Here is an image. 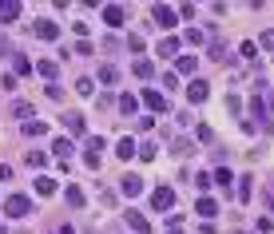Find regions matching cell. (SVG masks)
Listing matches in <instances>:
<instances>
[{"instance_id":"cell-1","label":"cell","mask_w":274,"mask_h":234,"mask_svg":"<svg viewBox=\"0 0 274 234\" xmlns=\"http://www.w3.org/2000/svg\"><path fill=\"white\" fill-rule=\"evenodd\" d=\"M4 215H8V219H24V215H32V199H28V194H8V199H4Z\"/></svg>"},{"instance_id":"cell-2","label":"cell","mask_w":274,"mask_h":234,"mask_svg":"<svg viewBox=\"0 0 274 234\" xmlns=\"http://www.w3.org/2000/svg\"><path fill=\"white\" fill-rule=\"evenodd\" d=\"M123 219H127V226H131L135 234H147V230H151V219H147L143 210H135V206H127V210H123Z\"/></svg>"},{"instance_id":"cell-3","label":"cell","mask_w":274,"mask_h":234,"mask_svg":"<svg viewBox=\"0 0 274 234\" xmlns=\"http://www.w3.org/2000/svg\"><path fill=\"white\" fill-rule=\"evenodd\" d=\"M151 206L155 210H171V206H175V190L171 187H155L151 190Z\"/></svg>"},{"instance_id":"cell-4","label":"cell","mask_w":274,"mask_h":234,"mask_svg":"<svg viewBox=\"0 0 274 234\" xmlns=\"http://www.w3.org/2000/svg\"><path fill=\"white\" fill-rule=\"evenodd\" d=\"M151 20L159 24V28H175V20H179V16L171 12L167 4H151Z\"/></svg>"},{"instance_id":"cell-5","label":"cell","mask_w":274,"mask_h":234,"mask_svg":"<svg viewBox=\"0 0 274 234\" xmlns=\"http://www.w3.org/2000/svg\"><path fill=\"white\" fill-rule=\"evenodd\" d=\"M36 36H40V40H56V36H60V24H52V20H36Z\"/></svg>"},{"instance_id":"cell-6","label":"cell","mask_w":274,"mask_h":234,"mask_svg":"<svg viewBox=\"0 0 274 234\" xmlns=\"http://www.w3.org/2000/svg\"><path fill=\"white\" fill-rule=\"evenodd\" d=\"M207 88H211V84L191 80V84H187V100H191V103H203V100H207Z\"/></svg>"},{"instance_id":"cell-7","label":"cell","mask_w":274,"mask_h":234,"mask_svg":"<svg viewBox=\"0 0 274 234\" xmlns=\"http://www.w3.org/2000/svg\"><path fill=\"white\" fill-rule=\"evenodd\" d=\"M143 103H147V107H151V111H167V100H163V95H159V91H143Z\"/></svg>"},{"instance_id":"cell-8","label":"cell","mask_w":274,"mask_h":234,"mask_svg":"<svg viewBox=\"0 0 274 234\" xmlns=\"http://www.w3.org/2000/svg\"><path fill=\"white\" fill-rule=\"evenodd\" d=\"M24 135H28V139H40V135H48V123L44 119H28V123H24Z\"/></svg>"},{"instance_id":"cell-9","label":"cell","mask_w":274,"mask_h":234,"mask_svg":"<svg viewBox=\"0 0 274 234\" xmlns=\"http://www.w3.org/2000/svg\"><path fill=\"white\" fill-rule=\"evenodd\" d=\"M139 190H143V179L139 175H123V194H127V199H135Z\"/></svg>"},{"instance_id":"cell-10","label":"cell","mask_w":274,"mask_h":234,"mask_svg":"<svg viewBox=\"0 0 274 234\" xmlns=\"http://www.w3.org/2000/svg\"><path fill=\"white\" fill-rule=\"evenodd\" d=\"M16 16H20V4H12V0H0V20H4V24H12Z\"/></svg>"},{"instance_id":"cell-11","label":"cell","mask_w":274,"mask_h":234,"mask_svg":"<svg viewBox=\"0 0 274 234\" xmlns=\"http://www.w3.org/2000/svg\"><path fill=\"white\" fill-rule=\"evenodd\" d=\"M104 20L111 24V28H120V24H123V8H115V4H104Z\"/></svg>"},{"instance_id":"cell-12","label":"cell","mask_w":274,"mask_h":234,"mask_svg":"<svg viewBox=\"0 0 274 234\" xmlns=\"http://www.w3.org/2000/svg\"><path fill=\"white\" fill-rule=\"evenodd\" d=\"M64 127H68L72 135H84V115H76V111H68V115H64Z\"/></svg>"},{"instance_id":"cell-13","label":"cell","mask_w":274,"mask_h":234,"mask_svg":"<svg viewBox=\"0 0 274 234\" xmlns=\"http://www.w3.org/2000/svg\"><path fill=\"white\" fill-rule=\"evenodd\" d=\"M36 72L44 75V80H52V84H56V75H60V72H56V64H52V60H40V64H36Z\"/></svg>"},{"instance_id":"cell-14","label":"cell","mask_w":274,"mask_h":234,"mask_svg":"<svg viewBox=\"0 0 274 234\" xmlns=\"http://www.w3.org/2000/svg\"><path fill=\"white\" fill-rule=\"evenodd\" d=\"M100 80H104V84H120V68H115V64H104V68H100Z\"/></svg>"},{"instance_id":"cell-15","label":"cell","mask_w":274,"mask_h":234,"mask_svg":"<svg viewBox=\"0 0 274 234\" xmlns=\"http://www.w3.org/2000/svg\"><path fill=\"white\" fill-rule=\"evenodd\" d=\"M195 210L203 215V219H211V215H219V206H214V199H199V203H195Z\"/></svg>"},{"instance_id":"cell-16","label":"cell","mask_w":274,"mask_h":234,"mask_svg":"<svg viewBox=\"0 0 274 234\" xmlns=\"http://www.w3.org/2000/svg\"><path fill=\"white\" fill-rule=\"evenodd\" d=\"M155 52H159V56H175V52H179V40H159V48H155Z\"/></svg>"},{"instance_id":"cell-17","label":"cell","mask_w":274,"mask_h":234,"mask_svg":"<svg viewBox=\"0 0 274 234\" xmlns=\"http://www.w3.org/2000/svg\"><path fill=\"white\" fill-rule=\"evenodd\" d=\"M115 155H120V159H131V155H135V143H131V139H120V143H115Z\"/></svg>"},{"instance_id":"cell-18","label":"cell","mask_w":274,"mask_h":234,"mask_svg":"<svg viewBox=\"0 0 274 234\" xmlns=\"http://www.w3.org/2000/svg\"><path fill=\"white\" fill-rule=\"evenodd\" d=\"M52 151H56V159H68V155H72V143H68V139H56V147H52Z\"/></svg>"},{"instance_id":"cell-19","label":"cell","mask_w":274,"mask_h":234,"mask_svg":"<svg viewBox=\"0 0 274 234\" xmlns=\"http://www.w3.org/2000/svg\"><path fill=\"white\" fill-rule=\"evenodd\" d=\"M64 199H68L72 206H84V190H80V187H68V190H64Z\"/></svg>"},{"instance_id":"cell-20","label":"cell","mask_w":274,"mask_h":234,"mask_svg":"<svg viewBox=\"0 0 274 234\" xmlns=\"http://www.w3.org/2000/svg\"><path fill=\"white\" fill-rule=\"evenodd\" d=\"M120 111L123 115H135V95H120Z\"/></svg>"},{"instance_id":"cell-21","label":"cell","mask_w":274,"mask_h":234,"mask_svg":"<svg viewBox=\"0 0 274 234\" xmlns=\"http://www.w3.org/2000/svg\"><path fill=\"white\" fill-rule=\"evenodd\" d=\"M151 72H155V68H151V60H135V75H139V80H147Z\"/></svg>"},{"instance_id":"cell-22","label":"cell","mask_w":274,"mask_h":234,"mask_svg":"<svg viewBox=\"0 0 274 234\" xmlns=\"http://www.w3.org/2000/svg\"><path fill=\"white\" fill-rule=\"evenodd\" d=\"M56 190V179H36V194H52Z\"/></svg>"},{"instance_id":"cell-23","label":"cell","mask_w":274,"mask_h":234,"mask_svg":"<svg viewBox=\"0 0 274 234\" xmlns=\"http://www.w3.org/2000/svg\"><path fill=\"white\" fill-rule=\"evenodd\" d=\"M250 115H255V119L262 123V127H266V107H262L259 100H250Z\"/></svg>"},{"instance_id":"cell-24","label":"cell","mask_w":274,"mask_h":234,"mask_svg":"<svg viewBox=\"0 0 274 234\" xmlns=\"http://www.w3.org/2000/svg\"><path fill=\"white\" fill-rule=\"evenodd\" d=\"M207 52H211V60H227V44H223V40H214Z\"/></svg>"},{"instance_id":"cell-25","label":"cell","mask_w":274,"mask_h":234,"mask_svg":"<svg viewBox=\"0 0 274 234\" xmlns=\"http://www.w3.org/2000/svg\"><path fill=\"white\" fill-rule=\"evenodd\" d=\"M211 179H214V187H227V183H230V171H227V167H219Z\"/></svg>"},{"instance_id":"cell-26","label":"cell","mask_w":274,"mask_h":234,"mask_svg":"<svg viewBox=\"0 0 274 234\" xmlns=\"http://www.w3.org/2000/svg\"><path fill=\"white\" fill-rule=\"evenodd\" d=\"M179 72H183V75L195 72V56H179Z\"/></svg>"},{"instance_id":"cell-27","label":"cell","mask_w":274,"mask_h":234,"mask_svg":"<svg viewBox=\"0 0 274 234\" xmlns=\"http://www.w3.org/2000/svg\"><path fill=\"white\" fill-rule=\"evenodd\" d=\"M255 52H259V48L250 44V40H243V44H239V56H243V60H255Z\"/></svg>"},{"instance_id":"cell-28","label":"cell","mask_w":274,"mask_h":234,"mask_svg":"<svg viewBox=\"0 0 274 234\" xmlns=\"http://www.w3.org/2000/svg\"><path fill=\"white\" fill-rule=\"evenodd\" d=\"M183 40H187V44H203V32H199V28H187V32H183Z\"/></svg>"},{"instance_id":"cell-29","label":"cell","mask_w":274,"mask_h":234,"mask_svg":"<svg viewBox=\"0 0 274 234\" xmlns=\"http://www.w3.org/2000/svg\"><path fill=\"white\" fill-rule=\"evenodd\" d=\"M44 163H48L44 151H32V155H28V167H44Z\"/></svg>"},{"instance_id":"cell-30","label":"cell","mask_w":274,"mask_h":234,"mask_svg":"<svg viewBox=\"0 0 274 234\" xmlns=\"http://www.w3.org/2000/svg\"><path fill=\"white\" fill-rule=\"evenodd\" d=\"M28 72H32V64L24 56H16V75H28Z\"/></svg>"},{"instance_id":"cell-31","label":"cell","mask_w":274,"mask_h":234,"mask_svg":"<svg viewBox=\"0 0 274 234\" xmlns=\"http://www.w3.org/2000/svg\"><path fill=\"white\" fill-rule=\"evenodd\" d=\"M95 151H104V139H100V135H91V139H88V155H95Z\"/></svg>"},{"instance_id":"cell-32","label":"cell","mask_w":274,"mask_h":234,"mask_svg":"<svg viewBox=\"0 0 274 234\" xmlns=\"http://www.w3.org/2000/svg\"><path fill=\"white\" fill-rule=\"evenodd\" d=\"M191 151H195V147L187 143V139H179V143H175V155H183V159H187V155H191Z\"/></svg>"},{"instance_id":"cell-33","label":"cell","mask_w":274,"mask_h":234,"mask_svg":"<svg viewBox=\"0 0 274 234\" xmlns=\"http://www.w3.org/2000/svg\"><path fill=\"white\" fill-rule=\"evenodd\" d=\"M76 88H80V95H91V91H95V84H91V80H88V75H84V80H80V84H76Z\"/></svg>"},{"instance_id":"cell-34","label":"cell","mask_w":274,"mask_h":234,"mask_svg":"<svg viewBox=\"0 0 274 234\" xmlns=\"http://www.w3.org/2000/svg\"><path fill=\"white\" fill-rule=\"evenodd\" d=\"M211 139H214V131L207 127V123H203V127H199V143H211Z\"/></svg>"},{"instance_id":"cell-35","label":"cell","mask_w":274,"mask_h":234,"mask_svg":"<svg viewBox=\"0 0 274 234\" xmlns=\"http://www.w3.org/2000/svg\"><path fill=\"white\" fill-rule=\"evenodd\" d=\"M139 155H143V159L151 163V159H155V143H143V147H139Z\"/></svg>"},{"instance_id":"cell-36","label":"cell","mask_w":274,"mask_h":234,"mask_svg":"<svg viewBox=\"0 0 274 234\" xmlns=\"http://www.w3.org/2000/svg\"><path fill=\"white\" fill-rule=\"evenodd\" d=\"M262 48H274V32H262V40H259Z\"/></svg>"},{"instance_id":"cell-37","label":"cell","mask_w":274,"mask_h":234,"mask_svg":"<svg viewBox=\"0 0 274 234\" xmlns=\"http://www.w3.org/2000/svg\"><path fill=\"white\" fill-rule=\"evenodd\" d=\"M60 234H76V230H72V226H60Z\"/></svg>"},{"instance_id":"cell-38","label":"cell","mask_w":274,"mask_h":234,"mask_svg":"<svg viewBox=\"0 0 274 234\" xmlns=\"http://www.w3.org/2000/svg\"><path fill=\"white\" fill-rule=\"evenodd\" d=\"M270 111H274V88H270Z\"/></svg>"},{"instance_id":"cell-39","label":"cell","mask_w":274,"mask_h":234,"mask_svg":"<svg viewBox=\"0 0 274 234\" xmlns=\"http://www.w3.org/2000/svg\"><path fill=\"white\" fill-rule=\"evenodd\" d=\"M171 234H183V230H171Z\"/></svg>"},{"instance_id":"cell-40","label":"cell","mask_w":274,"mask_h":234,"mask_svg":"<svg viewBox=\"0 0 274 234\" xmlns=\"http://www.w3.org/2000/svg\"><path fill=\"white\" fill-rule=\"evenodd\" d=\"M0 234H4V226H0Z\"/></svg>"}]
</instances>
